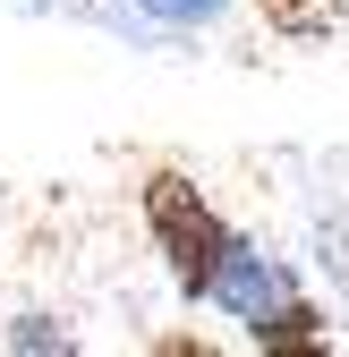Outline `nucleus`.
Returning a JSON list of instances; mask_svg holds the SVG:
<instances>
[{"instance_id": "nucleus-2", "label": "nucleus", "mask_w": 349, "mask_h": 357, "mask_svg": "<svg viewBox=\"0 0 349 357\" xmlns=\"http://www.w3.org/2000/svg\"><path fill=\"white\" fill-rule=\"evenodd\" d=\"M255 17H265L281 43H324L349 17V0H255Z\"/></svg>"}, {"instance_id": "nucleus-1", "label": "nucleus", "mask_w": 349, "mask_h": 357, "mask_svg": "<svg viewBox=\"0 0 349 357\" xmlns=\"http://www.w3.org/2000/svg\"><path fill=\"white\" fill-rule=\"evenodd\" d=\"M145 230H154L170 281H179L188 298L213 289V273H222V255H230V238H239L230 221L205 204V188L179 178V170H154V178H145Z\"/></svg>"}, {"instance_id": "nucleus-4", "label": "nucleus", "mask_w": 349, "mask_h": 357, "mask_svg": "<svg viewBox=\"0 0 349 357\" xmlns=\"http://www.w3.org/2000/svg\"><path fill=\"white\" fill-rule=\"evenodd\" d=\"M145 9H154V17H170V26H188V17H213L222 0H145Z\"/></svg>"}, {"instance_id": "nucleus-3", "label": "nucleus", "mask_w": 349, "mask_h": 357, "mask_svg": "<svg viewBox=\"0 0 349 357\" xmlns=\"http://www.w3.org/2000/svg\"><path fill=\"white\" fill-rule=\"evenodd\" d=\"M9 349H68V332H60V324H43V315H26V324L9 332Z\"/></svg>"}]
</instances>
